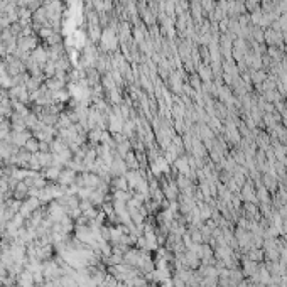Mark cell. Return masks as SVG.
Listing matches in <instances>:
<instances>
[{
    "label": "cell",
    "mask_w": 287,
    "mask_h": 287,
    "mask_svg": "<svg viewBox=\"0 0 287 287\" xmlns=\"http://www.w3.org/2000/svg\"><path fill=\"white\" fill-rule=\"evenodd\" d=\"M127 164L130 167H137V161H135V156L132 152H127Z\"/></svg>",
    "instance_id": "1"
}]
</instances>
